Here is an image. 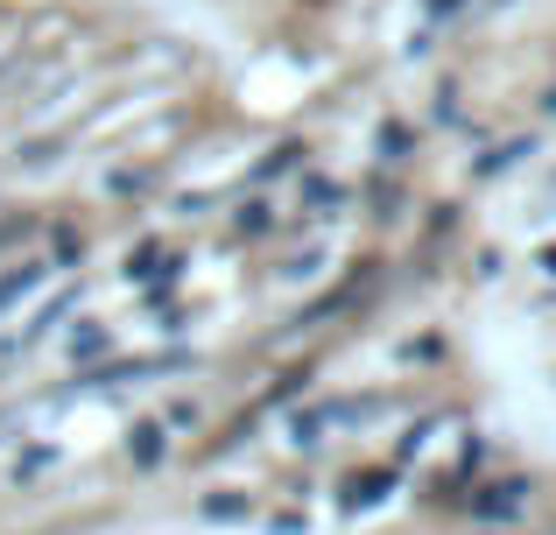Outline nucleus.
Returning <instances> with one entry per match:
<instances>
[{"label":"nucleus","mask_w":556,"mask_h":535,"mask_svg":"<svg viewBox=\"0 0 556 535\" xmlns=\"http://www.w3.org/2000/svg\"><path fill=\"white\" fill-rule=\"evenodd\" d=\"M36 282H42V268H36V262H28V268H14L8 282H0V310H8V303L22 296V289H36Z\"/></svg>","instance_id":"nucleus-1"}]
</instances>
